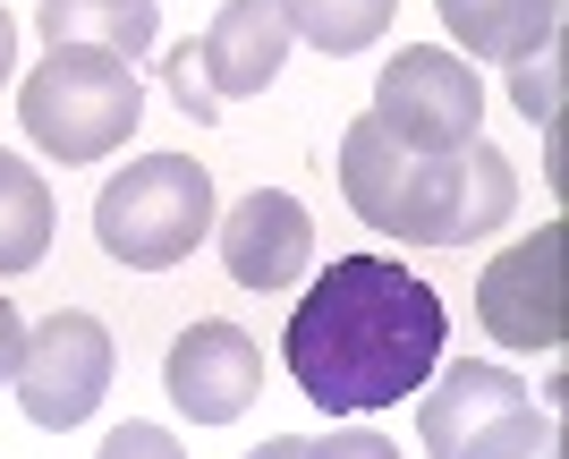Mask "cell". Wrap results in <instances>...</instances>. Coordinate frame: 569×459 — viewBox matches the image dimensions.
Returning <instances> with one entry per match:
<instances>
[{"mask_svg":"<svg viewBox=\"0 0 569 459\" xmlns=\"http://www.w3.org/2000/svg\"><path fill=\"white\" fill-rule=\"evenodd\" d=\"M442 340H451L442 290H426L391 256H332L315 290L289 307L281 366L323 417H375L433 383Z\"/></svg>","mask_w":569,"mask_h":459,"instance_id":"obj_1","label":"cell"},{"mask_svg":"<svg viewBox=\"0 0 569 459\" xmlns=\"http://www.w3.org/2000/svg\"><path fill=\"white\" fill-rule=\"evenodd\" d=\"M18 120L60 170L102 162V153H119L128 128L144 120V86H137L128 60H111V51H94V43H51L43 69L26 77V94H18Z\"/></svg>","mask_w":569,"mask_h":459,"instance_id":"obj_2","label":"cell"},{"mask_svg":"<svg viewBox=\"0 0 569 459\" xmlns=\"http://www.w3.org/2000/svg\"><path fill=\"white\" fill-rule=\"evenodd\" d=\"M94 239L111 265L162 272L196 256V239H213V179L188 153H144L94 196Z\"/></svg>","mask_w":569,"mask_h":459,"instance_id":"obj_3","label":"cell"},{"mask_svg":"<svg viewBox=\"0 0 569 459\" xmlns=\"http://www.w3.org/2000/svg\"><path fill=\"white\" fill-rule=\"evenodd\" d=\"M417 435L433 459H561L552 409L527 400L510 366H442V383L417 409Z\"/></svg>","mask_w":569,"mask_h":459,"instance_id":"obj_4","label":"cell"},{"mask_svg":"<svg viewBox=\"0 0 569 459\" xmlns=\"http://www.w3.org/2000/svg\"><path fill=\"white\" fill-rule=\"evenodd\" d=\"M519 204V179H510V153L468 137L459 153H417L400 179V204H391V239L408 247H468L485 230H501Z\"/></svg>","mask_w":569,"mask_h":459,"instance_id":"obj_5","label":"cell"},{"mask_svg":"<svg viewBox=\"0 0 569 459\" xmlns=\"http://www.w3.org/2000/svg\"><path fill=\"white\" fill-rule=\"evenodd\" d=\"M375 120L400 137L408 153H459L468 137H485V86L476 60L442 43H408L375 86Z\"/></svg>","mask_w":569,"mask_h":459,"instance_id":"obj_6","label":"cell"},{"mask_svg":"<svg viewBox=\"0 0 569 459\" xmlns=\"http://www.w3.org/2000/svg\"><path fill=\"white\" fill-rule=\"evenodd\" d=\"M9 383H18L34 426H86L102 409V391H111V332H102V315H86V307L43 315L26 332Z\"/></svg>","mask_w":569,"mask_h":459,"instance_id":"obj_7","label":"cell"},{"mask_svg":"<svg viewBox=\"0 0 569 459\" xmlns=\"http://www.w3.org/2000/svg\"><path fill=\"white\" fill-rule=\"evenodd\" d=\"M561 221H545V230H527L519 247H501L493 265H485V281H476V315H485V332L501 340V349H561L569 340V281H561Z\"/></svg>","mask_w":569,"mask_h":459,"instance_id":"obj_8","label":"cell"},{"mask_svg":"<svg viewBox=\"0 0 569 459\" xmlns=\"http://www.w3.org/2000/svg\"><path fill=\"white\" fill-rule=\"evenodd\" d=\"M162 383H170V400H179V417L230 426V417L256 409V391H263V349L238 332V323H188L162 358Z\"/></svg>","mask_w":569,"mask_h":459,"instance_id":"obj_9","label":"cell"},{"mask_svg":"<svg viewBox=\"0 0 569 459\" xmlns=\"http://www.w3.org/2000/svg\"><path fill=\"white\" fill-rule=\"evenodd\" d=\"M213 239H221L230 281H247V290H298L307 265H315V221H307V204L281 196V188L238 196L230 213L213 221Z\"/></svg>","mask_w":569,"mask_h":459,"instance_id":"obj_10","label":"cell"},{"mask_svg":"<svg viewBox=\"0 0 569 459\" xmlns=\"http://www.w3.org/2000/svg\"><path fill=\"white\" fill-rule=\"evenodd\" d=\"M289 18H281V0H221V18L204 26V43L188 51L196 77H204V94H263L272 77H281L289 60Z\"/></svg>","mask_w":569,"mask_h":459,"instance_id":"obj_11","label":"cell"},{"mask_svg":"<svg viewBox=\"0 0 569 459\" xmlns=\"http://www.w3.org/2000/svg\"><path fill=\"white\" fill-rule=\"evenodd\" d=\"M442 26H451L459 60H501L519 69L536 51L561 43V0H433Z\"/></svg>","mask_w":569,"mask_h":459,"instance_id":"obj_12","label":"cell"},{"mask_svg":"<svg viewBox=\"0 0 569 459\" xmlns=\"http://www.w3.org/2000/svg\"><path fill=\"white\" fill-rule=\"evenodd\" d=\"M34 26H43V43H94L111 60H128V69L162 43V9L153 0H43Z\"/></svg>","mask_w":569,"mask_h":459,"instance_id":"obj_13","label":"cell"},{"mask_svg":"<svg viewBox=\"0 0 569 459\" xmlns=\"http://www.w3.org/2000/svg\"><path fill=\"white\" fill-rule=\"evenodd\" d=\"M51 256V188L43 170L0 153V272H34Z\"/></svg>","mask_w":569,"mask_h":459,"instance_id":"obj_14","label":"cell"},{"mask_svg":"<svg viewBox=\"0 0 569 459\" xmlns=\"http://www.w3.org/2000/svg\"><path fill=\"white\" fill-rule=\"evenodd\" d=\"M391 9L400 0H281L289 34H307L315 51H332V60H349V51H366L391 26Z\"/></svg>","mask_w":569,"mask_h":459,"instance_id":"obj_15","label":"cell"},{"mask_svg":"<svg viewBox=\"0 0 569 459\" xmlns=\"http://www.w3.org/2000/svg\"><path fill=\"white\" fill-rule=\"evenodd\" d=\"M510 102H519L527 120H561V43L510 69Z\"/></svg>","mask_w":569,"mask_h":459,"instance_id":"obj_16","label":"cell"},{"mask_svg":"<svg viewBox=\"0 0 569 459\" xmlns=\"http://www.w3.org/2000/svg\"><path fill=\"white\" fill-rule=\"evenodd\" d=\"M94 459H188V451H179V435H162V426H137V417H128L119 435H102Z\"/></svg>","mask_w":569,"mask_h":459,"instance_id":"obj_17","label":"cell"},{"mask_svg":"<svg viewBox=\"0 0 569 459\" xmlns=\"http://www.w3.org/2000/svg\"><path fill=\"white\" fill-rule=\"evenodd\" d=\"M298 459H400L382 435H315V442H298Z\"/></svg>","mask_w":569,"mask_h":459,"instance_id":"obj_18","label":"cell"},{"mask_svg":"<svg viewBox=\"0 0 569 459\" xmlns=\"http://www.w3.org/2000/svg\"><path fill=\"white\" fill-rule=\"evenodd\" d=\"M170 86H179V111H188V120H213V111H221V102L204 94V77H196V60H188V51L170 60Z\"/></svg>","mask_w":569,"mask_h":459,"instance_id":"obj_19","label":"cell"},{"mask_svg":"<svg viewBox=\"0 0 569 459\" xmlns=\"http://www.w3.org/2000/svg\"><path fill=\"white\" fill-rule=\"evenodd\" d=\"M18 349H26V323H18V307L0 298V383L18 375Z\"/></svg>","mask_w":569,"mask_h":459,"instance_id":"obj_20","label":"cell"},{"mask_svg":"<svg viewBox=\"0 0 569 459\" xmlns=\"http://www.w3.org/2000/svg\"><path fill=\"white\" fill-rule=\"evenodd\" d=\"M9 69H18V18L0 9V86H9Z\"/></svg>","mask_w":569,"mask_h":459,"instance_id":"obj_21","label":"cell"},{"mask_svg":"<svg viewBox=\"0 0 569 459\" xmlns=\"http://www.w3.org/2000/svg\"><path fill=\"white\" fill-rule=\"evenodd\" d=\"M247 459H298V442H289V435H272L263 451H247Z\"/></svg>","mask_w":569,"mask_h":459,"instance_id":"obj_22","label":"cell"}]
</instances>
